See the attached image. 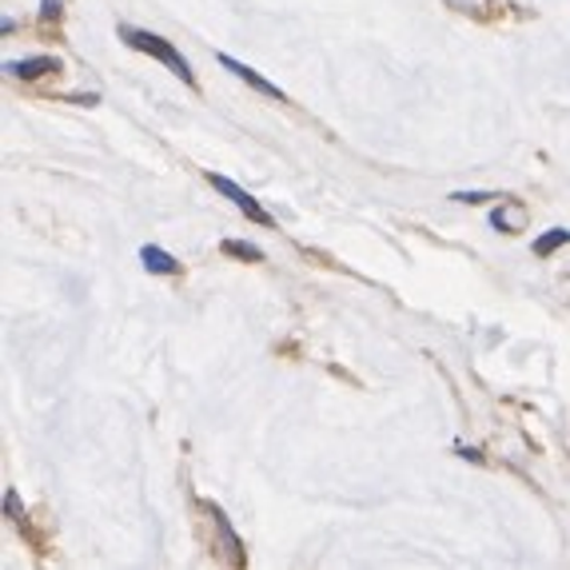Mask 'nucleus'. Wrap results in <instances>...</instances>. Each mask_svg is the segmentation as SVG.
I'll return each instance as SVG.
<instances>
[{
	"mask_svg": "<svg viewBox=\"0 0 570 570\" xmlns=\"http://www.w3.org/2000/svg\"><path fill=\"white\" fill-rule=\"evenodd\" d=\"M120 40H124L128 48H136V52H144V57H153V60H160V65H168V68H171V77H180L184 85L196 88V72H191L188 60H184L180 52H176V45H171V40L156 37V32L132 29V24H120Z\"/></svg>",
	"mask_w": 570,
	"mask_h": 570,
	"instance_id": "nucleus-1",
	"label": "nucleus"
},
{
	"mask_svg": "<svg viewBox=\"0 0 570 570\" xmlns=\"http://www.w3.org/2000/svg\"><path fill=\"white\" fill-rule=\"evenodd\" d=\"M208 184H212V188H216V191H224V196H228V200L236 204V208L244 212L247 219H256V224H264V228H272V224H276V219L267 216L264 204H259L256 196H252V191L239 188V184H232L228 176H216V171H208Z\"/></svg>",
	"mask_w": 570,
	"mask_h": 570,
	"instance_id": "nucleus-2",
	"label": "nucleus"
},
{
	"mask_svg": "<svg viewBox=\"0 0 570 570\" xmlns=\"http://www.w3.org/2000/svg\"><path fill=\"white\" fill-rule=\"evenodd\" d=\"M219 65L228 68V72H232V77H236V80H244V85H252V88H256V92H264L267 100H279V105H284V100H287L284 88H276V85H272V80H264V77H259V72H256V68L239 65V60H236V57H228V52H219Z\"/></svg>",
	"mask_w": 570,
	"mask_h": 570,
	"instance_id": "nucleus-3",
	"label": "nucleus"
},
{
	"mask_svg": "<svg viewBox=\"0 0 570 570\" xmlns=\"http://www.w3.org/2000/svg\"><path fill=\"white\" fill-rule=\"evenodd\" d=\"M4 72H12V77H20V80H40V77H48V72H60V60L57 57L9 60V65H4Z\"/></svg>",
	"mask_w": 570,
	"mask_h": 570,
	"instance_id": "nucleus-4",
	"label": "nucleus"
},
{
	"mask_svg": "<svg viewBox=\"0 0 570 570\" xmlns=\"http://www.w3.org/2000/svg\"><path fill=\"white\" fill-rule=\"evenodd\" d=\"M208 514H212V523H216V534H219V542H224V554H228V562H244V547H239V539H236V531L228 527V514L219 511L216 503H208Z\"/></svg>",
	"mask_w": 570,
	"mask_h": 570,
	"instance_id": "nucleus-5",
	"label": "nucleus"
},
{
	"mask_svg": "<svg viewBox=\"0 0 570 570\" xmlns=\"http://www.w3.org/2000/svg\"><path fill=\"white\" fill-rule=\"evenodd\" d=\"M140 259H144V267H148V272H156V276H180V264H176L164 247H153V244L140 247Z\"/></svg>",
	"mask_w": 570,
	"mask_h": 570,
	"instance_id": "nucleus-6",
	"label": "nucleus"
},
{
	"mask_svg": "<svg viewBox=\"0 0 570 570\" xmlns=\"http://www.w3.org/2000/svg\"><path fill=\"white\" fill-rule=\"evenodd\" d=\"M224 256H232V259H252V264H259V259H264V247L244 244V239H224Z\"/></svg>",
	"mask_w": 570,
	"mask_h": 570,
	"instance_id": "nucleus-7",
	"label": "nucleus"
},
{
	"mask_svg": "<svg viewBox=\"0 0 570 570\" xmlns=\"http://www.w3.org/2000/svg\"><path fill=\"white\" fill-rule=\"evenodd\" d=\"M562 244H570V232L567 228H551L547 236H539V244H534V256H551L554 247H562Z\"/></svg>",
	"mask_w": 570,
	"mask_h": 570,
	"instance_id": "nucleus-8",
	"label": "nucleus"
},
{
	"mask_svg": "<svg viewBox=\"0 0 570 570\" xmlns=\"http://www.w3.org/2000/svg\"><path fill=\"white\" fill-rule=\"evenodd\" d=\"M519 219H523V212H519V208H514V212H503V208L491 212V224L499 232H514V228H519Z\"/></svg>",
	"mask_w": 570,
	"mask_h": 570,
	"instance_id": "nucleus-9",
	"label": "nucleus"
},
{
	"mask_svg": "<svg viewBox=\"0 0 570 570\" xmlns=\"http://www.w3.org/2000/svg\"><path fill=\"white\" fill-rule=\"evenodd\" d=\"M451 200L455 204H487V200H503V196H494V191H455Z\"/></svg>",
	"mask_w": 570,
	"mask_h": 570,
	"instance_id": "nucleus-10",
	"label": "nucleus"
},
{
	"mask_svg": "<svg viewBox=\"0 0 570 570\" xmlns=\"http://www.w3.org/2000/svg\"><path fill=\"white\" fill-rule=\"evenodd\" d=\"M57 17H60V0H40V20H45V24H52Z\"/></svg>",
	"mask_w": 570,
	"mask_h": 570,
	"instance_id": "nucleus-11",
	"label": "nucleus"
}]
</instances>
